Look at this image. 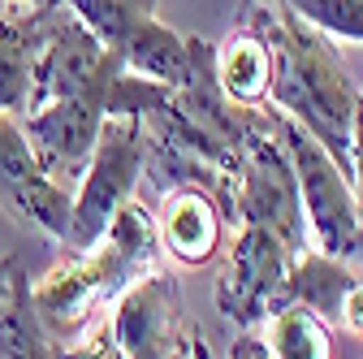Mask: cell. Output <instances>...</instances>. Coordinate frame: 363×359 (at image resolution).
I'll return each instance as SVG.
<instances>
[{
  "mask_svg": "<svg viewBox=\"0 0 363 359\" xmlns=\"http://www.w3.org/2000/svg\"><path fill=\"white\" fill-rule=\"evenodd\" d=\"M350 191H354V204L363 216V100L354 109V130H350Z\"/></svg>",
  "mask_w": 363,
  "mask_h": 359,
  "instance_id": "cell-21",
  "label": "cell"
},
{
  "mask_svg": "<svg viewBox=\"0 0 363 359\" xmlns=\"http://www.w3.org/2000/svg\"><path fill=\"white\" fill-rule=\"evenodd\" d=\"M225 359H272V355H268V346L255 329H238V338L230 342V355Z\"/></svg>",
  "mask_w": 363,
  "mask_h": 359,
  "instance_id": "cell-22",
  "label": "cell"
},
{
  "mask_svg": "<svg viewBox=\"0 0 363 359\" xmlns=\"http://www.w3.org/2000/svg\"><path fill=\"white\" fill-rule=\"evenodd\" d=\"M0 208L57 243L69 230V208H74V191L57 187L43 173L13 113H0Z\"/></svg>",
  "mask_w": 363,
  "mask_h": 359,
  "instance_id": "cell-10",
  "label": "cell"
},
{
  "mask_svg": "<svg viewBox=\"0 0 363 359\" xmlns=\"http://www.w3.org/2000/svg\"><path fill=\"white\" fill-rule=\"evenodd\" d=\"M121 65L130 74H139V78H152L160 87H177L186 82L191 74V39L186 35H177L169 22L160 18H147L139 31H134L125 39V48H121Z\"/></svg>",
  "mask_w": 363,
  "mask_h": 359,
  "instance_id": "cell-15",
  "label": "cell"
},
{
  "mask_svg": "<svg viewBox=\"0 0 363 359\" xmlns=\"http://www.w3.org/2000/svg\"><path fill=\"white\" fill-rule=\"evenodd\" d=\"M212 70L220 92L234 104H264L272 87V43L264 35L259 0H242L234 35L225 43H212Z\"/></svg>",
  "mask_w": 363,
  "mask_h": 359,
  "instance_id": "cell-13",
  "label": "cell"
},
{
  "mask_svg": "<svg viewBox=\"0 0 363 359\" xmlns=\"http://www.w3.org/2000/svg\"><path fill=\"white\" fill-rule=\"evenodd\" d=\"M104 117H108V96H69L22 113L26 143L57 187L74 191L82 182Z\"/></svg>",
  "mask_w": 363,
  "mask_h": 359,
  "instance_id": "cell-9",
  "label": "cell"
},
{
  "mask_svg": "<svg viewBox=\"0 0 363 359\" xmlns=\"http://www.w3.org/2000/svg\"><path fill=\"white\" fill-rule=\"evenodd\" d=\"M259 18L272 43L268 104H277L303 130H311L315 143L350 177V130H354V109L363 92L350 82L333 39H325L281 0H259Z\"/></svg>",
  "mask_w": 363,
  "mask_h": 359,
  "instance_id": "cell-1",
  "label": "cell"
},
{
  "mask_svg": "<svg viewBox=\"0 0 363 359\" xmlns=\"http://www.w3.org/2000/svg\"><path fill=\"white\" fill-rule=\"evenodd\" d=\"M22 5H48V0H22Z\"/></svg>",
  "mask_w": 363,
  "mask_h": 359,
  "instance_id": "cell-27",
  "label": "cell"
},
{
  "mask_svg": "<svg viewBox=\"0 0 363 359\" xmlns=\"http://www.w3.org/2000/svg\"><path fill=\"white\" fill-rule=\"evenodd\" d=\"M121 70H125L121 57L104 48L100 35H91L65 9V0H57L52 31H48V43H43V57L35 70L26 113L52 104V100H69V96H108V87Z\"/></svg>",
  "mask_w": 363,
  "mask_h": 359,
  "instance_id": "cell-7",
  "label": "cell"
},
{
  "mask_svg": "<svg viewBox=\"0 0 363 359\" xmlns=\"http://www.w3.org/2000/svg\"><path fill=\"white\" fill-rule=\"evenodd\" d=\"M5 5H9V0H0V9H5Z\"/></svg>",
  "mask_w": 363,
  "mask_h": 359,
  "instance_id": "cell-28",
  "label": "cell"
},
{
  "mask_svg": "<svg viewBox=\"0 0 363 359\" xmlns=\"http://www.w3.org/2000/svg\"><path fill=\"white\" fill-rule=\"evenodd\" d=\"M264 117H268L277 143L286 148V156L294 165V182H298V199H303V212H307L311 247L333 255V260H346L350 238L363 221L359 204H354V191H350V177L337 169V160L320 143H315V134L303 130L290 113H281L277 104L264 100Z\"/></svg>",
  "mask_w": 363,
  "mask_h": 359,
  "instance_id": "cell-4",
  "label": "cell"
},
{
  "mask_svg": "<svg viewBox=\"0 0 363 359\" xmlns=\"http://www.w3.org/2000/svg\"><path fill=\"white\" fill-rule=\"evenodd\" d=\"M160 264V234L156 216L130 199L117 208L108 230L82 247L69 251L43 282L30 286V307L52 342H74L91 329V316L108 307L134 277Z\"/></svg>",
  "mask_w": 363,
  "mask_h": 359,
  "instance_id": "cell-2",
  "label": "cell"
},
{
  "mask_svg": "<svg viewBox=\"0 0 363 359\" xmlns=\"http://www.w3.org/2000/svg\"><path fill=\"white\" fill-rule=\"evenodd\" d=\"M354 282H359V268H350L346 260H333L325 251L307 247V251H298L290 260L281 299L311 307L315 316L329 321V325H342V303H346V294H350Z\"/></svg>",
  "mask_w": 363,
  "mask_h": 359,
  "instance_id": "cell-14",
  "label": "cell"
},
{
  "mask_svg": "<svg viewBox=\"0 0 363 359\" xmlns=\"http://www.w3.org/2000/svg\"><path fill=\"white\" fill-rule=\"evenodd\" d=\"M156 234H160V251L173 255L186 268H203L220 255L225 247V216L212 191L203 187H173L160 195V212H156Z\"/></svg>",
  "mask_w": 363,
  "mask_h": 359,
  "instance_id": "cell-11",
  "label": "cell"
},
{
  "mask_svg": "<svg viewBox=\"0 0 363 359\" xmlns=\"http://www.w3.org/2000/svg\"><path fill=\"white\" fill-rule=\"evenodd\" d=\"M52 350H57V359H125V355L117 350L113 333H108V321L96 325V329H86V333L74 338V342H52Z\"/></svg>",
  "mask_w": 363,
  "mask_h": 359,
  "instance_id": "cell-20",
  "label": "cell"
},
{
  "mask_svg": "<svg viewBox=\"0 0 363 359\" xmlns=\"http://www.w3.org/2000/svg\"><path fill=\"white\" fill-rule=\"evenodd\" d=\"M303 22H311L325 39L363 43V0H281Z\"/></svg>",
  "mask_w": 363,
  "mask_h": 359,
  "instance_id": "cell-19",
  "label": "cell"
},
{
  "mask_svg": "<svg viewBox=\"0 0 363 359\" xmlns=\"http://www.w3.org/2000/svg\"><path fill=\"white\" fill-rule=\"evenodd\" d=\"M342 325L363 338V273H359V282L350 286V294H346V303H342Z\"/></svg>",
  "mask_w": 363,
  "mask_h": 359,
  "instance_id": "cell-23",
  "label": "cell"
},
{
  "mask_svg": "<svg viewBox=\"0 0 363 359\" xmlns=\"http://www.w3.org/2000/svg\"><path fill=\"white\" fill-rule=\"evenodd\" d=\"M195 359H212L208 346H203V333H195Z\"/></svg>",
  "mask_w": 363,
  "mask_h": 359,
  "instance_id": "cell-26",
  "label": "cell"
},
{
  "mask_svg": "<svg viewBox=\"0 0 363 359\" xmlns=\"http://www.w3.org/2000/svg\"><path fill=\"white\" fill-rule=\"evenodd\" d=\"M272 359H333V329L311 307L281 299L255 325Z\"/></svg>",
  "mask_w": 363,
  "mask_h": 359,
  "instance_id": "cell-16",
  "label": "cell"
},
{
  "mask_svg": "<svg viewBox=\"0 0 363 359\" xmlns=\"http://www.w3.org/2000/svg\"><path fill=\"white\" fill-rule=\"evenodd\" d=\"M143 165H147V134L143 117H104L96 152L86 160L82 182L74 187V208H69V230H65V251L91 247L108 221L117 216L121 204L134 199L143 182Z\"/></svg>",
  "mask_w": 363,
  "mask_h": 359,
  "instance_id": "cell-5",
  "label": "cell"
},
{
  "mask_svg": "<svg viewBox=\"0 0 363 359\" xmlns=\"http://www.w3.org/2000/svg\"><path fill=\"white\" fill-rule=\"evenodd\" d=\"M52 13H57V0H48V5L9 0L0 9V113H13V117L26 113L35 70L52 31Z\"/></svg>",
  "mask_w": 363,
  "mask_h": 359,
  "instance_id": "cell-12",
  "label": "cell"
},
{
  "mask_svg": "<svg viewBox=\"0 0 363 359\" xmlns=\"http://www.w3.org/2000/svg\"><path fill=\"white\" fill-rule=\"evenodd\" d=\"M0 359H57L52 338L43 333L35 307H30L26 268H18L5 294H0Z\"/></svg>",
  "mask_w": 363,
  "mask_h": 359,
  "instance_id": "cell-17",
  "label": "cell"
},
{
  "mask_svg": "<svg viewBox=\"0 0 363 359\" xmlns=\"http://www.w3.org/2000/svg\"><path fill=\"white\" fill-rule=\"evenodd\" d=\"M65 9L91 35H100L104 48H113L121 57L125 39L139 31L147 18H156V0H65Z\"/></svg>",
  "mask_w": 363,
  "mask_h": 359,
  "instance_id": "cell-18",
  "label": "cell"
},
{
  "mask_svg": "<svg viewBox=\"0 0 363 359\" xmlns=\"http://www.w3.org/2000/svg\"><path fill=\"white\" fill-rule=\"evenodd\" d=\"M290 260H294V251L272 230L238 226V238L216 277V311L234 329H255L281 303Z\"/></svg>",
  "mask_w": 363,
  "mask_h": 359,
  "instance_id": "cell-6",
  "label": "cell"
},
{
  "mask_svg": "<svg viewBox=\"0 0 363 359\" xmlns=\"http://www.w3.org/2000/svg\"><path fill=\"white\" fill-rule=\"evenodd\" d=\"M186 307L182 286L164 264L134 277L108 311V333L125 359H169L186 338Z\"/></svg>",
  "mask_w": 363,
  "mask_h": 359,
  "instance_id": "cell-8",
  "label": "cell"
},
{
  "mask_svg": "<svg viewBox=\"0 0 363 359\" xmlns=\"http://www.w3.org/2000/svg\"><path fill=\"white\" fill-rule=\"evenodd\" d=\"M22 268V260L18 255H0V294H5V286H9V277Z\"/></svg>",
  "mask_w": 363,
  "mask_h": 359,
  "instance_id": "cell-24",
  "label": "cell"
},
{
  "mask_svg": "<svg viewBox=\"0 0 363 359\" xmlns=\"http://www.w3.org/2000/svg\"><path fill=\"white\" fill-rule=\"evenodd\" d=\"M195 333H199V325L195 329H186V338H182V346L169 355V359H195Z\"/></svg>",
  "mask_w": 363,
  "mask_h": 359,
  "instance_id": "cell-25",
  "label": "cell"
},
{
  "mask_svg": "<svg viewBox=\"0 0 363 359\" xmlns=\"http://www.w3.org/2000/svg\"><path fill=\"white\" fill-rule=\"evenodd\" d=\"M242 121H247V134H242V169L234 182L230 226H264L298 255L311 247V234H307V212L294 182V165L277 143V134H272L264 104H242Z\"/></svg>",
  "mask_w": 363,
  "mask_h": 359,
  "instance_id": "cell-3",
  "label": "cell"
}]
</instances>
